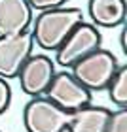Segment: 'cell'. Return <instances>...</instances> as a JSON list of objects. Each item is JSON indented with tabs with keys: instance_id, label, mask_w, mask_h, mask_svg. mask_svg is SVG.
Returning <instances> with one entry per match:
<instances>
[{
	"instance_id": "6da1fadb",
	"label": "cell",
	"mask_w": 127,
	"mask_h": 132,
	"mask_svg": "<svg viewBox=\"0 0 127 132\" xmlns=\"http://www.w3.org/2000/svg\"><path fill=\"white\" fill-rule=\"evenodd\" d=\"M80 21H83V13L78 8L59 6L38 11L31 23L32 42L44 51H55Z\"/></svg>"
},
{
	"instance_id": "7a4b0ae2",
	"label": "cell",
	"mask_w": 127,
	"mask_h": 132,
	"mask_svg": "<svg viewBox=\"0 0 127 132\" xmlns=\"http://www.w3.org/2000/svg\"><path fill=\"white\" fill-rule=\"evenodd\" d=\"M118 68L119 62L116 55L108 49L99 47L93 53H89L87 57L80 59L74 66H70V74L93 93V91H104Z\"/></svg>"
},
{
	"instance_id": "3957f363",
	"label": "cell",
	"mask_w": 127,
	"mask_h": 132,
	"mask_svg": "<svg viewBox=\"0 0 127 132\" xmlns=\"http://www.w3.org/2000/svg\"><path fill=\"white\" fill-rule=\"evenodd\" d=\"M101 44H102V36L99 32V27H95L93 23L80 21L65 38V42L55 49V59H57L55 62L63 68H70L80 59L99 49Z\"/></svg>"
},
{
	"instance_id": "277c9868",
	"label": "cell",
	"mask_w": 127,
	"mask_h": 132,
	"mask_svg": "<svg viewBox=\"0 0 127 132\" xmlns=\"http://www.w3.org/2000/svg\"><path fill=\"white\" fill-rule=\"evenodd\" d=\"M70 113L46 96H31L23 110L27 132H66Z\"/></svg>"
},
{
	"instance_id": "5b68a950",
	"label": "cell",
	"mask_w": 127,
	"mask_h": 132,
	"mask_svg": "<svg viewBox=\"0 0 127 132\" xmlns=\"http://www.w3.org/2000/svg\"><path fill=\"white\" fill-rule=\"evenodd\" d=\"M46 98H50L53 104L63 108L65 111H76L80 108L91 104V91L83 87L70 72H55L50 87L44 93Z\"/></svg>"
},
{
	"instance_id": "8992f818",
	"label": "cell",
	"mask_w": 127,
	"mask_h": 132,
	"mask_svg": "<svg viewBox=\"0 0 127 132\" xmlns=\"http://www.w3.org/2000/svg\"><path fill=\"white\" fill-rule=\"evenodd\" d=\"M34 42L31 28L19 34L0 36V77L11 79L17 77L21 66L32 55Z\"/></svg>"
},
{
	"instance_id": "52a82bcc",
	"label": "cell",
	"mask_w": 127,
	"mask_h": 132,
	"mask_svg": "<svg viewBox=\"0 0 127 132\" xmlns=\"http://www.w3.org/2000/svg\"><path fill=\"white\" fill-rule=\"evenodd\" d=\"M53 76H55V62L47 55H31L17 74L23 93L29 96H44Z\"/></svg>"
},
{
	"instance_id": "ba28073f",
	"label": "cell",
	"mask_w": 127,
	"mask_h": 132,
	"mask_svg": "<svg viewBox=\"0 0 127 132\" xmlns=\"http://www.w3.org/2000/svg\"><path fill=\"white\" fill-rule=\"evenodd\" d=\"M32 17L34 10L27 0H0V36L29 30Z\"/></svg>"
},
{
	"instance_id": "9c48e42d",
	"label": "cell",
	"mask_w": 127,
	"mask_h": 132,
	"mask_svg": "<svg viewBox=\"0 0 127 132\" xmlns=\"http://www.w3.org/2000/svg\"><path fill=\"white\" fill-rule=\"evenodd\" d=\"M87 13L95 27L116 28L125 25L127 4L125 0H89Z\"/></svg>"
},
{
	"instance_id": "30bf717a",
	"label": "cell",
	"mask_w": 127,
	"mask_h": 132,
	"mask_svg": "<svg viewBox=\"0 0 127 132\" xmlns=\"http://www.w3.org/2000/svg\"><path fill=\"white\" fill-rule=\"evenodd\" d=\"M108 119H110L108 108L87 104L70 113L66 132H104Z\"/></svg>"
},
{
	"instance_id": "8fae6325",
	"label": "cell",
	"mask_w": 127,
	"mask_h": 132,
	"mask_svg": "<svg viewBox=\"0 0 127 132\" xmlns=\"http://www.w3.org/2000/svg\"><path fill=\"white\" fill-rule=\"evenodd\" d=\"M106 89L110 94V100L118 108H127V66L125 64H119V68L116 70V74H114Z\"/></svg>"
},
{
	"instance_id": "7c38bea8",
	"label": "cell",
	"mask_w": 127,
	"mask_h": 132,
	"mask_svg": "<svg viewBox=\"0 0 127 132\" xmlns=\"http://www.w3.org/2000/svg\"><path fill=\"white\" fill-rule=\"evenodd\" d=\"M104 132H127V108H118L116 111H110Z\"/></svg>"
},
{
	"instance_id": "4fadbf2b",
	"label": "cell",
	"mask_w": 127,
	"mask_h": 132,
	"mask_svg": "<svg viewBox=\"0 0 127 132\" xmlns=\"http://www.w3.org/2000/svg\"><path fill=\"white\" fill-rule=\"evenodd\" d=\"M10 102H11V87L8 79L0 77V115L10 108Z\"/></svg>"
},
{
	"instance_id": "5bb4252c",
	"label": "cell",
	"mask_w": 127,
	"mask_h": 132,
	"mask_svg": "<svg viewBox=\"0 0 127 132\" xmlns=\"http://www.w3.org/2000/svg\"><path fill=\"white\" fill-rule=\"evenodd\" d=\"M31 4V8L36 11H44V10H51V8H59L65 6L68 0H27Z\"/></svg>"
},
{
	"instance_id": "9a60e30c",
	"label": "cell",
	"mask_w": 127,
	"mask_h": 132,
	"mask_svg": "<svg viewBox=\"0 0 127 132\" xmlns=\"http://www.w3.org/2000/svg\"><path fill=\"white\" fill-rule=\"evenodd\" d=\"M0 132H2V130H0Z\"/></svg>"
}]
</instances>
